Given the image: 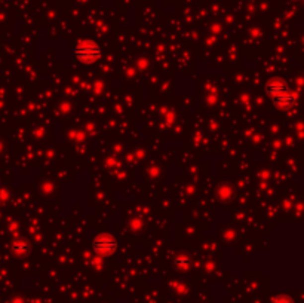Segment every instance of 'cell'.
I'll list each match as a JSON object with an SVG mask.
<instances>
[{"label":"cell","mask_w":304,"mask_h":303,"mask_svg":"<svg viewBox=\"0 0 304 303\" xmlns=\"http://www.w3.org/2000/svg\"><path fill=\"white\" fill-rule=\"evenodd\" d=\"M75 57L77 61L83 64H94L95 61L100 60L101 57V49L97 43L94 42H83L76 46L75 49Z\"/></svg>","instance_id":"cell-1"},{"label":"cell","mask_w":304,"mask_h":303,"mask_svg":"<svg viewBox=\"0 0 304 303\" xmlns=\"http://www.w3.org/2000/svg\"><path fill=\"white\" fill-rule=\"evenodd\" d=\"M94 248L100 254H110L116 250V241L110 235H100L94 241Z\"/></svg>","instance_id":"cell-2"},{"label":"cell","mask_w":304,"mask_h":303,"mask_svg":"<svg viewBox=\"0 0 304 303\" xmlns=\"http://www.w3.org/2000/svg\"><path fill=\"white\" fill-rule=\"evenodd\" d=\"M266 91H267V94H269L272 99H275V97H278V96H282V94L290 93V90H288L287 84H285L284 81H279V79L272 81L270 84H267Z\"/></svg>","instance_id":"cell-3"},{"label":"cell","mask_w":304,"mask_h":303,"mask_svg":"<svg viewBox=\"0 0 304 303\" xmlns=\"http://www.w3.org/2000/svg\"><path fill=\"white\" fill-rule=\"evenodd\" d=\"M272 101H273L275 107L285 110V108H290V107H293V105H294V102H296V97H294L291 93H287V94H282V96H278V97L272 99Z\"/></svg>","instance_id":"cell-4"},{"label":"cell","mask_w":304,"mask_h":303,"mask_svg":"<svg viewBox=\"0 0 304 303\" xmlns=\"http://www.w3.org/2000/svg\"><path fill=\"white\" fill-rule=\"evenodd\" d=\"M273 303H293L291 302V299L290 298H287V296H282V298H278L276 301Z\"/></svg>","instance_id":"cell-5"}]
</instances>
